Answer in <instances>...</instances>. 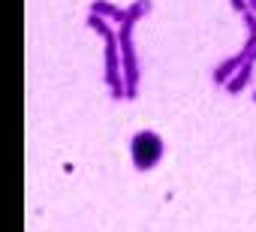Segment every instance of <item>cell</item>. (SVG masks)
Returning <instances> with one entry per match:
<instances>
[{"mask_svg": "<svg viewBox=\"0 0 256 232\" xmlns=\"http://www.w3.org/2000/svg\"><path fill=\"white\" fill-rule=\"evenodd\" d=\"M151 6H154L151 0H133V4L126 6V22H133V24H136V22H142V18L151 12Z\"/></svg>", "mask_w": 256, "mask_h": 232, "instance_id": "obj_8", "label": "cell"}, {"mask_svg": "<svg viewBox=\"0 0 256 232\" xmlns=\"http://www.w3.org/2000/svg\"><path fill=\"white\" fill-rule=\"evenodd\" d=\"M244 60H247V54L241 52V54H232V58H226L223 64H217V70H214V76H211V78H214V84L226 88V82L241 70V64H244Z\"/></svg>", "mask_w": 256, "mask_h": 232, "instance_id": "obj_4", "label": "cell"}, {"mask_svg": "<svg viewBox=\"0 0 256 232\" xmlns=\"http://www.w3.org/2000/svg\"><path fill=\"white\" fill-rule=\"evenodd\" d=\"M241 18H244V30H247V40H244V48H241V52L250 58V54L256 52V12H250V10H247Z\"/></svg>", "mask_w": 256, "mask_h": 232, "instance_id": "obj_7", "label": "cell"}, {"mask_svg": "<svg viewBox=\"0 0 256 232\" xmlns=\"http://www.w3.org/2000/svg\"><path fill=\"white\" fill-rule=\"evenodd\" d=\"M253 102H256V94H253Z\"/></svg>", "mask_w": 256, "mask_h": 232, "instance_id": "obj_13", "label": "cell"}, {"mask_svg": "<svg viewBox=\"0 0 256 232\" xmlns=\"http://www.w3.org/2000/svg\"><path fill=\"white\" fill-rule=\"evenodd\" d=\"M247 4H250V12H256V0H247Z\"/></svg>", "mask_w": 256, "mask_h": 232, "instance_id": "obj_11", "label": "cell"}, {"mask_svg": "<svg viewBox=\"0 0 256 232\" xmlns=\"http://www.w3.org/2000/svg\"><path fill=\"white\" fill-rule=\"evenodd\" d=\"M229 4H232V10H235L238 16H244V12L250 10V4H247V0H229Z\"/></svg>", "mask_w": 256, "mask_h": 232, "instance_id": "obj_10", "label": "cell"}, {"mask_svg": "<svg viewBox=\"0 0 256 232\" xmlns=\"http://www.w3.org/2000/svg\"><path fill=\"white\" fill-rule=\"evenodd\" d=\"M90 12H94V16H102V18H108V22H114V24H124V22H126V10L108 4V0H94V4H90Z\"/></svg>", "mask_w": 256, "mask_h": 232, "instance_id": "obj_5", "label": "cell"}, {"mask_svg": "<svg viewBox=\"0 0 256 232\" xmlns=\"http://www.w3.org/2000/svg\"><path fill=\"white\" fill-rule=\"evenodd\" d=\"M108 94H112V100H126V84H112Z\"/></svg>", "mask_w": 256, "mask_h": 232, "instance_id": "obj_9", "label": "cell"}, {"mask_svg": "<svg viewBox=\"0 0 256 232\" xmlns=\"http://www.w3.org/2000/svg\"><path fill=\"white\" fill-rule=\"evenodd\" d=\"M130 157L139 172H151L163 160V139L151 130H139L130 142Z\"/></svg>", "mask_w": 256, "mask_h": 232, "instance_id": "obj_2", "label": "cell"}, {"mask_svg": "<svg viewBox=\"0 0 256 232\" xmlns=\"http://www.w3.org/2000/svg\"><path fill=\"white\" fill-rule=\"evenodd\" d=\"M118 42H120V66H124V84H126V100L139 96V58L133 46V22L118 24Z\"/></svg>", "mask_w": 256, "mask_h": 232, "instance_id": "obj_1", "label": "cell"}, {"mask_svg": "<svg viewBox=\"0 0 256 232\" xmlns=\"http://www.w3.org/2000/svg\"><path fill=\"white\" fill-rule=\"evenodd\" d=\"M250 78H253V60H244V64H241V70L226 82V90H229L232 96H238V94L247 88V82H250Z\"/></svg>", "mask_w": 256, "mask_h": 232, "instance_id": "obj_6", "label": "cell"}, {"mask_svg": "<svg viewBox=\"0 0 256 232\" xmlns=\"http://www.w3.org/2000/svg\"><path fill=\"white\" fill-rule=\"evenodd\" d=\"M247 60H253V64H256V52H253V54H250V58H247Z\"/></svg>", "mask_w": 256, "mask_h": 232, "instance_id": "obj_12", "label": "cell"}, {"mask_svg": "<svg viewBox=\"0 0 256 232\" xmlns=\"http://www.w3.org/2000/svg\"><path fill=\"white\" fill-rule=\"evenodd\" d=\"M106 52H102V82L106 88L112 84H124V66H120V42H118V30L102 36Z\"/></svg>", "mask_w": 256, "mask_h": 232, "instance_id": "obj_3", "label": "cell"}]
</instances>
